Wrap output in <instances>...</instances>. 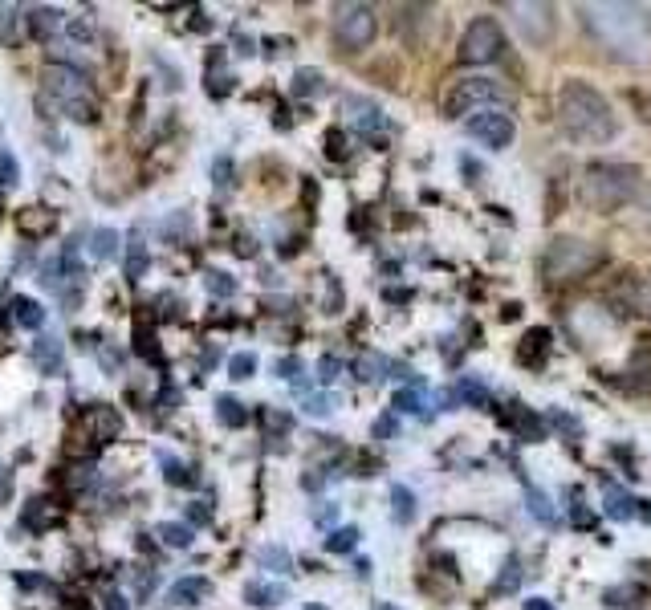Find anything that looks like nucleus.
<instances>
[{"label": "nucleus", "instance_id": "09e8293b", "mask_svg": "<svg viewBox=\"0 0 651 610\" xmlns=\"http://www.w3.org/2000/svg\"><path fill=\"white\" fill-rule=\"evenodd\" d=\"M9 493H13V472H9L5 464H0V505L9 501Z\"/></svg>", "mask_w": 651, "mask_h": 610}, {"label": "nucleus", "instance_id": "dca6fc26", "mask_svg": "<svg viewBox=\"0 0 651 610\" xmlns=\"http://www.w3.org/2000/svg\"><path fill=\"white\" fill-rule=\"evenodd\" d=\"M9 314H13V322L25 326V330H41V326H45V310H41L33 297H21V293H17V297L9 301Z\"/></svg>", "mask_w": 651, "mask_h": 610}, {"label": "nucleus", "instance_id": "bb28decb", "mask_svg": "<svg viewBox=\"0 0 651 610\" xmlns=\"http://www.w3.org/2000/svg\"><path fill=\"white\" fill-rule=\"evenodd\" d=\"M135 354H143V358L155 354V330L147 326V314H135Z\"/></svg>", "mask_w": 651, "mask_h": 610}, {"label": "nucleus", "instance_id": "c756f323", "mask_svg": "<svg viewBox=\"0 0 651 610\" xmlns=\"http://www.w3.org/2000/svg\"><path fill=\"white\" fill-rule=\"evenodd\" d=\"M383 371H387V362H383V358H375V354H363L359 362H354V375H359L363 383H375V379H383Z\"/></svg>", "mask_w": 651, "mask_h": 610}, {"label": "nucleus", "instance_id": "9d476101", "mask_svg": "<svg viewBox=\"0 0 651 610\" xmlns=\"http://www.w3.org/2000/svg\"><path fill=\"white\" fill-rule=\"evenodd\" d=\"M509 13L517 17V29L529 45H546L554 37V9L550 5H509Z\"/></svg>", "mask_w": 651, "mask_h": 610}, {"label": "nucleus", "instance_id": "4c0bfd02", "mask_svg": "<svg viewBox=\"0 0 651 610\" xmlns=\"http://www.w3.org/2000/svg\"><path fill=\"white\" fill-rule=\"evenodd\" d=\"M338 371H342V362H338L334 354H326V358L318 362V379H322V383H334V379H338Z\"/></svg>", "mask_w": 651, "mask_h": 610}, {"label": "nucleus", "instance_id": "aec40b11", "mask_svg": "<svg viewBox=\"0 0 651 610\" xmlns=\"http://www.w3.org/2000/svg\"><path fill=\"white\" fill-rule=\"evenodd\" d=\"M25 25H29V33L33 37H49V33H57V29H62V13H57V9H29L25 13Z\"/></svg>", "mask_w": 651, "mask_h": 610}, {"label": "nucleus", "instance_id": "7c9ffc66", "mask_svg": "<svg viewBox=\"0 0 651 610\" xmlns=\"http://www.w3.org/2000/svg\"><path fill=\"white\" fill-rule=\"evenodd\" d=\"M542 354H546V330H534V334L525 338V346L517 350V358H521V362H529V366H534Z\"/></svg>", "mask_w": 651, "mask_h": 610}, {"label": "nucleus", "instance_id": "72a5a7b5", "mask_svg": "<svg viewBox=\"0 0 651 610\" xmlns=\"http://www.w3.org/2000/svg\"><path fill=\"white\" fill-rule=\"evenodd\" d=\"M212 183L220 192H232L236 188V179H232V159L228 155H216V163H212Z\"/></svg>", "mask_w": 651, "mask_h": 610}, {"label": "nucleus", "instance_id": "a19ab883", "mask_svg": "<svg viewBox=\"0 0 651 610\" xmlns=\"http://www.w3.org/2000/svg\"><path fill=\"white\" fill-rule=\"evenodd\" d=\"M184 525H212V509H208L204 501L188 505V521H184Z\"/></svg>", "mask_w": 651, "mask_h": 610}, {"label": "nucleus", "instance_id": "6ab92c4d", "mask_svg": "<svg viewBox=\"0 0 651 610\" xmlns=\"http://www.w3.org/2000/svg\"><path fill=\"white\" fill-rule=\"evenodd\" d=\"M118 244H123V240H118L114 228H94L90 232V257L94 261H114L118 257Z\"/></svg>", "mask_w": 651, "mask_h": 610}, {"label": "nucleus", "instance_id": "cd10ccee", "mask_svg": "<svg viewBox=\"0 0 651 610\" xmlns=\"http://www.w3.org/2000/svg\"><path fill=\"white\" fill-rule=\"evenodd\" d=\"M391 501H395V521H403V525H407L411 517H416V497H411L403 484H395V488H391Z\"/></svg>", "mask_w": 651, "mask_h": 610}, {"label": "nucleus", "instance_id": "f257e3e1", "mask_svg": "<svg viewBox=\"0 0 651 610\" xmlns=\"http://www.w3.org/2000/svg\"><path fill=\"white\" fill-rule=\"evenodd\" d=\"M582 25L595 33V41L619 57V61H651V29H647V17L643 9L635 5H582Z\"/></svg>", "mask_w": 651, "mask_h": 610}, {"label": "nucleus", "instance_id": "473e14b6", "mask_svg": "<svg viewBox=\"0 0 651 610\" xmlns=\"http://www.w3.org/2000/svg\"><path fill=\"white\" fill-rule=\"evenodd\" d=\"M228 375H232L236 383L253 379V375H257V358H253V354H232V362H228Z\"/></svg>", "mask_w": 651, "mask_h": 610}, {"label": "nucleus", "instance_id": "4be33fe9", "mask_svg": "<svg viewBox=\"0 0 651 610\" xmlns=\"http://www.w3.org/2000/svg\"><path fill=\"white\" fill-rule=\"evenodd\" d=\"M159 464H163L167 484H175V488H196V484H200V476H196L188 464H180L175 456H159Z\"/></svg>", "mask_w": 651, "mask_h": 610}, {"label": "nucleus", "instance_id": "6e6552de", "mask_svg": "<svg viewBox=\"0 0 651 610\" xmlns=\"http://www.w3.org/2000/svg\"><path fill=\"white\" fill-rule=\"evenodd\" d=\"M379 33V17L371 5H338L334 9V41L350 53H359L375 41Z\"/></svg>", "mask_w": 651, "mask_h": 610}, {"label": "nucleus", "instance_id": "b1692460", "mask_svg": "<svg viewBox=\"0 0 651 610\" xmlns=\"http://www.w3.org/2000/svg\"><path fill=\"white\" fill-rule=\"evenodd\" d=\"M257 562L265 566V570H277V574H289L293 570V554L285 545H265L261 554H257Z\"/></svg>", "mask_w": 651, "mask_h": 610}, {"label": "nucleus", "instance_id": "864d4df0", "mask_svg": "<svg viewBox=\"0 0 651 610\" xmlns=\"http://www.w3.org/2000/svg\"><path fill=\"white\" fill-rule=\"evenodd\" d=\"M306 610H326V606H318V602H310V606H306Z\"/></svg>", "mask_w": 651, "mask_h": 610}, {"label": "nucleus", "instance_id": "f3484780", "mask_svg": "<svg viewBox=\"0 0 651 610\" xmlns=\"http://www.w3.org/2000/svg\"><path fill=\"white\" fill-rule=\"evenodd\" d=\"M53 224H57V216L49 212V208H25L21 216H17V228H21V236H49L53 232Z\"/></svg>", "mask_w": 651, "mask_h": 610}, {"label": "nucleus", "instance_id": "412c9836", "mask_svg": "<svg viewBox=\"0 0 651 610\" xmlns=\"http://www.w3.org/2000/svg\"><path fill=\"white\" fill-rule=\"evenodd\" d=\"M216 419H220L224 427H245V423H249V407L236 403L232 395H216Z\"/></svg>", "mask_w": 651, "mask_h": 610}, {"label": "nucleus", "instance_id": "f8f14e48", "mask_svg": "<svg viewBox=\"0 0 651 610\" xmlns=\"http://www.w3.org/2000/svg\"><path fill=\"white\" fill-rule=\"evenodd\" d=\"M342 110H350V122H354V127H359L363 135H375V131H383V127H387L383 110H379L375 102H367V98H346V102H342Z\"/></svg>", "mask_w": 651, "mask_h": 610}, {"label": "nucleus", "instance_id": "f03ea898", "mask_svg": "<svg viewBox=\"0 0 651 610\" xmlns=\"http://www.w3.org/2000/svg\"><path fill=\"white\" fill-rule=\"evenodd\" d=\"M554 114L562 122V131L574 139V143H586V147H599V143H611L619 122H615V110L611 102L578 78L562 82L558 98H554Z\"/></svg>", "mask_w": 651, "mask_h": 610}, {"label": "nucleus", "instance_id": "49530a36", "mask_svg": "<svg viewBox=\"0 0 651 610\" xmlns=\"http://www.w3.org/2000/svg\"><path fill=\"white\" fill-rule=\"evenodd\" d=\"M395 407H399V411H420V395H416V391H399V395H395Z\"/></svg>", "mask_w": 651, "mask_h": 610}, {"label": "nucleus", "instance_id": "58836bf2", "mask_svg": "<svg viewBox=\"0 0 651 610\" xmlns=\"http://www.w3.org/2000/svg\"><path fill=\"white\" fill-rule=\"evenodd\" d=\"M456 395H464L468 403H485V399H489V395H485V387H481V383H472V379H464V383L456 387Z\"/></svg>", "mask_w": 651, "mask_h": 610}, {"label": "nucleus", "instance_id": "423d86ee", "mask_svg": "<svg viewBox=\"0 0 651 610\" xmlns=\"http://www.w3.org/2000/svg\"><path fill=\"white\" fill-rule=\"evenodd\" d=\"M505 53V33L493 17H472L460 37V61L464 66H493Z\"/></svg>", "mask_w": 651, "mask_h": 610}, {"label": "nucleus", "instance_id": "a18cd8bd", "mask_svg": "<svg viewBox=\"0 0 651 610\" xmlns=\"http://www.w3.org/2000/svg\"><path fill=\"white\" fill-rule=\"evenodd\" d=\"M306 411H310V415H330V411H334V399H330V395H314V399L306 403Z\"/></svg>", "mask_w": 651, "mask_h": 610}, {"label": "nucleus", "instance_id": "37998d69", "mask_svg": "<svg viewBox=\"0 0 651 610\" xmlns=\"http://www.w3.org/2000/svg\"><path fill=\"white\" fill-rule=\"evenodd\" d=\"M0 183H17V159L9 151H0Z\"/></svg>", "mask_w": 651, "mask_h": 610}, {"label": "nucleus", "instance_id": "a878e982", "mask_svg": "<svg viewBox=\"0 0 651 610\" xmlns=\"http://www.w3.org/2000/svg\"><path fill=\"white\" fill-rule=\"evenodd\" d=\"M298 98H310V94H322V74L318 70H298L293 74V86H289Z\"/></svg>", "mask_w": 651, "mask_h": 610}, {"label": "nucleus", "instance_id": "5701e85b", "mask_svg": "<svg viewBox=\"0 0 651 610\" xmlns=\"http://www.w3.org/2000/svg\"><path fill=\"white\" fill-rule=\"evenodd\" d=\"M155 533H159L163 545H171V549H188V545H192V525H184V521H163Z\"/></svg>", "mask_w": 651, "mask_h": 610}, {"label": "nucleus", "instance_id": "c9c22d12", "mask_svg": "<svg viewBox=\"0 0 651 610\" xmlns=\"http://www.w3.org/2000/svg\"><path fill=\"white\" fill-rule=\"evenodd\" d=\"M208 293H212V297H232V293H236V281H232L228 273H216V269H212V273H208Z\"/></svg>", "mask_w": 651, "mask_h": 610}, {"label": "nucleus", "instance_id": "4468645a", "mask_svg": "<svg viewBox=\"0 0 651 610\" xmlns=\"http://www.w3.org/2000/svg\"><path fill=\"white\" fill-rule=\"evenodd\" d=\"M33 362L41 366L45 375H62V371H66L62 342H57V338H37V342H33Z\"/></svg>", "mask_w": 651, "mask_h": 610}, {"label": "nucleus", "instance_id": "393cba45", "mask_svg": "<svg viewBox=\"0 0 651 610\" xmlns=\"http://www.w3.org/2000/svg\"><path fill=\"white\" fill-rule=\"evenodd\" d=\"M21 37V9L0 5V45H17Z\"/></svg>", "mask_w": 651, "mask_h": 610}, {"label": "nucleus", "instance_id": "7ed1b4c3", "mask_svg": "<svg viewBox=\"0 0 651 610\" xmlns=\"http://www.w3.org/2000/svg\"><path fill=\"white\" fill-rule=\"evenodd\" d=\"M639 183H643L639 167L599 159V163H586V167H582V175H578V200H582L590 212L611 216V212L635 204Z\"/></svg>", "mask_w": 651, "mask_h": 610}, {"label": "nucleus", "instance_id": "ea45409f", "mask_svg": "<svg viewBox=\"0 0 651 610\" xmlns=\"http://www.w3.org/2000/svg\"><path fill=\"white\" fill-rule=\"evenodd\" d=\"M228 90H232V74H208V94L212 98H228Z\"/></svg>", "mask_w": 651, "mask_h": 610}, {"label": "nucleus", "instance_id": "0eeeda50", "mask_svg": "<svg viewBox=\"0 0 651 610\" xmlns=\"http://www.w3.org/2000/svg\"><path fill=\"white\" fill-rule=\"evenodd\" d=\"M505 98H509L505 86L493 78H456L444 98V110H448V118H456V114H472L485 106H505Z\"/></svg>", "mask_w": 651, "mask_h": 610}, {"label": "nucleus", "instance_id": "1a4fd4ad", "mask_svg": "<svg viewBox=\"0 0 651 610\" xmlns=\"http://www.w3.org/2000/svg\"><path fill=\"white\" fill-rule=\"evenodd\" d=\"M464 131H468L472 139H481L485 147H493V151H505V147L513 143V135H517V127H513V114H509L505 106H485V110H472V114L464 118Z\"/></svg>", "mask_w": 651, "mask_h": 610}, {"label": "nucleus", "instance_id": "ddd939ff", "mask_svg": "<svg viewBox=\"0 0 651 610\" xmlns=\"http://www.w3.org/2000/svg\"><path fill=\"white\" fill-rule=\"evenodd\" d=\"M123 273L131 285H139L147 277V244H143V228H135L127 236V257H123Z\"/></svg>", "mask_w": 651, "mask_h": 610}, {"label": "nucleus", "instance_id": "9b49d317", "mask_svg": "<svg viewBox=\"0 0 651 610\" xmlns=\"http://www.w3.org/2000/svg\"><path fill=\"white\" fill-rule=\"evenodd\" d=\"M86 432L94 436V444H110V440H118V432H123V419H118L114 407L98 403L86 411Z\"/></svg>", "mask_w": 651, "mask_h": 610}, {"label": "nucleus", "instance_id": "de8ad7c7", "mask_svg": "<svg viewBox=\"0 0 651 610\" xmlns=\"http://www.w3.org/2000/svg\"><path fill=\"white\" fill-rule=\"evenodd\" d=\"M631 102H635V110H639V118H643V122H647V127H651V94H639V90H635V94H631Z\"/></svg>", "mask_w": 651, "mask_h": 610}, {"label": "nucleus", "instance_id": "f704fd0d", "mask_svg": "<svg viewBox=\"0 0 651 610\" xmlns=\"http://www.w3.org/2000/svg\"><path fill=\"white\" fill-rule=\"evenodd\" d=\"M346 151H350V147H346V131H342V127H330V131H326V155H330V159H346Z\"/></svg>", "mask_w": 651, "mask_h": 610}, {"label": "nucleus", "instance_id": "603ef678", "mask_svg": "<svg viewBox=\"0 0 651 610\" xmlns=\"http://www.w3.org/2000/svg\"><path fill=\"white\" fill-rule=\"evenodd\" d=\"M395 432V419H379L375 423V436H391Z\"/></svg>", "mask_w": 651, "mask_h": 610}, {"label": "nucleus", "instance_id": "79ce46f5", "mask_svg": "<svg viewBox=\"0 0 651 610\" xmlns=\"http://www.w3.org/2000/svg\"><path fill=\"white\" fill-rule=\"evenodd\" d=\"M607 501H611V505H607L611 517H631V501H627L623 493H607Z\"/></svg>", "mask_w": 651, "mask_h": 610}, {"label": "nucleus", "instance_id": "2eb2a0df", "mask_svg": "<svg viewBox=\"0 0 651 610\" xmlns=\"http://www.w3.org/2000/svg\"><path fill=\"white\" fill-rule=\"evenodd\" d=\"M208 594H212V582L208 578H180V582L171 586V602L175 606H200Z\"/></svg>", "mask_w": 651, "mask_h": 610}, {"label": "nucleus", "instance_id": "c85d7f7f", "mask_svg": "<svg viewBox=\"0 0 651 610\" xmlns=\"http://www.w3.org/2000/svg\"><path fill=\"white\" fill-rule=\"evenodd\" d=\"M631 305H635L643 318H651V273H643V277L631 285Z\"/></svg>", "mask_w": 651, "mask_h": 610}, {"label": "nucleus", "instance_id": "8fccbe9b", "mask_svg": "<svg viewBox=\"0 0 651 610\" xmlns=\"http://www.w3.org/2000/svg\"><path fill=\"white\" fill-rule=\"evenodd\" d=\"M102 366H106V371L114 375L118 366H123V354H114V350H102Z\"/></svg>", "mask_w": 651, "mask_h": 610}, {"label": "nucleus", "instance_id": "20e7f679", "mask_svg": "<svg viewBox=\"0 0 651 610\" xmlns=\"http://www.w3.org/2000/svg\"><path fill=\"white\" fill-rule=\"evenodd\" d=\"M41 82H45V94L53 98V106L62 114H70L74 122H98L94 86L78 66H70V61H53V66H45Z\"/></svg>", "mask_w": 651, "mask_h": 610}, {"label": "nucleus", "instance_id": "39448f33", "mask_svg": "<svg viewBox=\"0 0 651 610\" xmlns=\"http://www.w3.org/2000/svg\"><path fill=\"white\" fill-rule=\"evenodd\" d=\"M607 261V253L595 240H578V236H558L550 240V249L542 253V277L550 285H566L578 277H590L599 265Z\"/></svg>", "mask_w": 651, "mask_h": 610}, {"label": "nucleus", "instance_id": "2f4dec72", "mask_svg": "<svg viewBox=\"0 0 651 610\" xmlns=\"http://www.w3.org/2000/svg\"><path fill=\"white\" fill-rule=\"evenodd\" d=\"M354 541H359V529H354V525H346V529H334V533H330L326 549H330V554H350V549H354Z\"/></svg>", "mask_w": 651, "mask_h": 610}, {"label": "nucleus", "instance_id": "e433bc0d", "mask_svg": "<svg viewBox=\"0 0 651 610\" xmlns=\"http://www.w3.org/2000/svg\"><path fill=\"white\" fill-rule=\"evenodd\" d=\"M66 29H70L74 41H94V21H90V17H74Z\"/></svg>", "mask_w": 651, "mask_h": 610}, {"label": "nucleus", "instance_id": "3c124183", "mask_svg": "<svg viewBox=\"0 0 651 610\" xmlns=\"http://www.w3.org/2000/svg\"><path fill=\"white\" fill-rule=\"evenodd\" d=\"M106 610H127V598L123 594H106Z\"/></svg>", "mask_w": 651, "mask_h": 610}, {"label": "nucleus", "instance_id": "c03bdc74", "mask_svg": "<svg viewBox=\"0 0 651 610\" xmlns=\"http://www.w3.org/2000/svg\"><path fill=\"white\" fill-rule=\"evenodd\" d=\"M298 371H302V362L293 358V354H289V358H277V375H281V379H298Z\"/></svg>", "mask_w": 651, "mask_h": 610}, {"label": "nucleus", "instance_id": "a211bd4d", "mask_svg": "<svg viewBox=\"0 0 651 610\" xmlns=\"http://www.w3.org/2000/svg\"><path fill=\"white\" fill-rule=\"evenodd\" d=\"M245 602L257 606V610L281 606V602H285V586H277V582H249V586H245Z\"/></svg>", "mask_w": 651, "mask_h": 610}]
</instances>
